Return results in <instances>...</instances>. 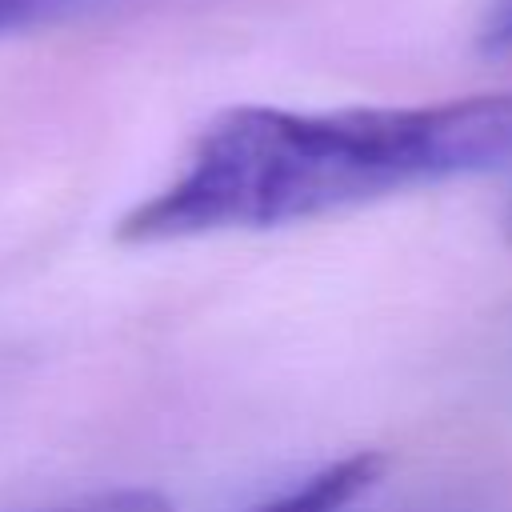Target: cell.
I'll return each instance as SVG.
<instances>
[{
	"label": "cell",
	"instance_id": "5b68a950",
	"mask_svg": "<svg viewBox=\"0 0 512 512\" xmlns=\"http://www.w3.org/2000/svg\"><path fill=\"white\" fill-rule=\"evenodd\" d=\"M476 44L484 52H512V0H496L484 12V24L476 32Z\"/></svg>",
	"mask_w": 512,
	"mask_h": 512
},
{
	"label": "cell",
	"instance_id": "6da1fadb",
	"mask_svg": "<svg viewBox=\"0 0 512 512\" xmlns=\"http://www.w3.org/2000/svg\"><path fill=\"white\" fill-rule=\"evenodd\" d=\"M512 160V92L392 108L240 104L204 124L180 172L120 216V244H172L332 216Z\"/></svg>",
	"mask_w": 512,
	"mask_h": 512
},
{
	"label": "cell",
	"instance_id": "277c9868",
	"mask_svg": "<svg viewBox=\"0 0 512 512\" xmlns=\"http://www.w3.org/2000/svg\"><path fill=\"white\" fill-rule=\"evenodd\" d=\"M32 512H172V504L152 488H108V492H88L64 504L32 508Z\"/></svg>",
	"mask_w": 512,
	"mask_h": 512
},
{
	"label": "cell",
	"instance_id": "7a4b0ae2",
	"mask_svg": "<svg viewBox=\"0 0 512 512\" xmlns=\"http://www.w3.org/2000/svg\"><path fill=\"white\" fill-rule=\"evenodd\" d=\"M380 472L384 460L376 452H352L300 476L292 488H280L276 496H268L248 512H344L380 480Z\"/></svg>",
	"mask_w": 512,
	"mask_h": 512
},
{
	"label": "cell",
	"instance_id": "3957f363",
	"mask_svg": "<svg viewBox=\"0 0 512 512\" xmlns=\"http://www.w3.org/2000/svg\"><path fill=\"white\" fill-rule=\"evenodd\" d=\"M108 4H124V0H0V36L56 24V20H72L84 12H100Z\"/></svg>",
	"mask_w": 512,
	"mask_h": 512
},
{
	"label": "cell",
	"instance_id": "8992f818",
	"mask_svg": "<svg viewBox=\"0 0 512 512\" xmlns=\"http://www.w3.org/2000/svg\"><path fill=\"white\" fill-rule=\"evenodd\" d=\"M508 236H512V204H508Z\"/></svg>",
	"mask_w": 512,
	"mask_h": 512
}]
</instances>
